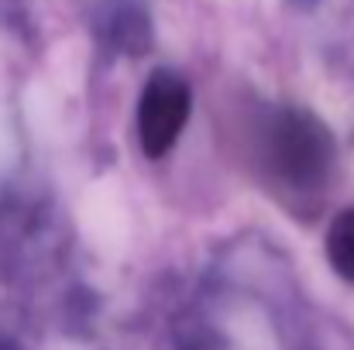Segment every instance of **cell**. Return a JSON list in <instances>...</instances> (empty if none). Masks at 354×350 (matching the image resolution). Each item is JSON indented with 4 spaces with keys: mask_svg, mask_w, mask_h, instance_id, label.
<instances>
[{
    "mask_svg": "<svg viewBox=\"0 0 354 350\" xmlns=\"http://www.w3.org/2000/svg\"><path fill=\"white\" fill-rule=\"evenodd\" d=\"M327 257L341 278L354 282V210H344L327 231Z\"/></svg>",
    "mask_w": 354,
    "mask_h": 350,
    "instance_id": "obj_3",
    "label": "cell"
},
{
    "mask_svg": "<svg viewBox=\"0 0 354 350\" xmlns=\"http://www.w3.org/2000/svg\"><path fill=\"white\" fill-rule=\"evenodd\" d=\"M272 158L292 182H317L330 165V141L306 117H289L272 137Z\"/></svg>",
    "mask_w": 354,
    "mask_h": 350,
    "instance_id": "obj_2",
    "label": "cell"
},
{
    "mask_svg": "<svg viewBox=\"0 0 354 350\" xmlns=\"http://www.w3.org/2000/svg\"><path fill=\"white\" fill-rule=\"evenodd\" d=\"M189 120V90L169 72H155L138 104V141L148 158H162Z\"/></svg>",
    "mask_w": 354,
    "mask_h": 350,
    "instance_id": "obj_1",
    "label": "cell"
}]
</instances>
